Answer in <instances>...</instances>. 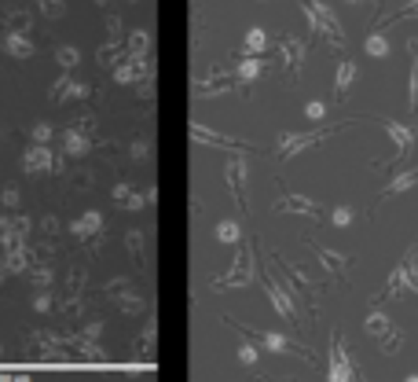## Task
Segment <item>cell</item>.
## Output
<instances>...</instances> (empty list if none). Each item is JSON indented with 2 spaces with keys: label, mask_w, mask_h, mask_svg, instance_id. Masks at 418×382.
<instances>
[{
  "label": "cell",
  "mask_w": 418,
  "mask_h": 382,
  "mask_svg": "<svg viewBox=\"0 0 418 382\" xmlns=\"http://www.w3.org/2000/svg\"><path fill=\"white\" fill-rule=\"evenodd\" d=\"M396 19H418V0H415V4H408V8H403Z\"/></svg>",
  "instance_id": "30bf717a"
},
{
  "label": "cell",
  "mask_w": 418,
  "mask_h": 382,
  "mask_svg": "<svg viewBox=\"0 0 418 382\" xmlns=\"http://www.w3.org/2000/svg\"><path fill=\"white\" fill-rule=\"evenodd\" d=\"M323 110H326L323 103H308V118H323Z\"/></svg>",
  "instance_id": "8fae6325"
},
{
  "label": "cell",
  "mask_w": 418,
  "mask_h": 382,
  "mask_svg": "<svg viewBox=\"0 0 418 382\" xmlns=\"http://www.w3.org/2000/svg\"><path fill=\"white\" fill-rule=\"evenodd\" d=\"M403 382H418V375H408V379H403Z\"/></svg>",
  "instance_id": "7c38bea8"
},
{
  "label": "cell",
  "mask_w": 418,
  "mask_h": 382,
  "mask_svg": "<svg viewBox=\"0 0 418 382\" xmlns=\"http://www.w3.org/2000/svg\"><path fill=\"white\" fill-rule=\"evenodd\" d=\"M349 4H360V0H349Z\"/></svg>",
  "instance_id": "4fadbf2b"
},
{
  "label": "cell",
  "mask_w": 418,
  "mask_h": 382,
  "mask_svg": "<svg viewBox=\"0 0 418 382\" xmlns=\"http://www.w3.org/2000/svg\"><path fill=\"white\" fill-rule=\"evenodd\" d=\"M415 184H418V165H415V169H408V173H400V176H393V181L382 188V199L400 195V191H408V188H415Z\"/></svg>",
  "instance_id": "277c9868"
},
{
  "label": "cell",
  "mask_w": 418,
  "mask_h": 382,
  "mask_svg": "<svg viewBox=\"0 0 418 382\" xmlns=\"http://www.w3.org/2000/svg\"><path fill=\"white\" fill-rule=\"evenodd\" d=\"M352 78H356V63L345 59L342 67H337V81H334V88H337V92H345V88L352 85Z\"/></svg>",
  "instance_id": "8992f818"
},
{
  "label": "cell",
  "mask_w": 418,
  "mask_h": 382,
  "mask_svg": "<svg viewBox=\"0 0 418 382\" xmlns=\"http://www.w3.org/2000/svg\"><path fill=\"white\" fill-rule=\"evenodd\" d=\"M331 221H334L337 228H345V224L352 221V210H349V206H337V210L331 213Z\"/></svg>",
  "instance_id": "9c48e42d"
},
{
  "label": "cell",
  "mask_w": 418,
  "mask_h": 382,
  "mask_svg": "<svg viewBox=\"0 0 418 382\" xmlns=\"http://www.w3.org/2000/svg\"><path fill=\"white\" fill-rule=\"evenodd\" d=\"M356 382H367V379H356Z\"/></svg>",
  "instance_id": "5bb4252c"
},
{
  "label": "cell",
  "mask_w": 418,
  "mask_h": 382,
  "mask_svg": "<svg viewBox=\"0 0 418 382\" xmlns=\"http://www.w3.org/2000/svg\"><path fill=\"white\" fill-rule=\"evenodd\" d=\"M367 56H374V59H385V56H389L385 33H371V37H367Z\"/></svg>",
  "instance_id": "52a82bcc"
},
{
  "label": "cell",
  "mask_w": 418,
  "mask_h": 382,
  "mask_svg": "<svg viewBox=\"0 0 418 382\" xmlns=\"http://www.w3.org/2000/svg\"><path fill=\"white\" fill-rule=\"evenodd\" d=\"M382 129L389 133V140L396 144V155H408V151L415 147V125H400V122H393V118H374Z\"/></svg>",
  "instance_id": "7a4b0ae2"
},
{
  "label": "cell",
  "mask_w": 418,
  "mask_h": 382,
  "mask_svg": "<svg viewBox=\"0 0 418 382\" xmlns=\"http://www.w3.org/2000/svg\"><path fill=\"white\" fill-rule=\"evenodd\" d=\"M385 327H389V320H385L382 313H371L367 316V331H371V335H385Z\"/></svg>",
  "instance_id": "ba28073f"
},
{
  "label": "cell",
  "mask_w": 418,
  "mask_h": 382,
  "mask_svg": "<svg viewBox=\"0 0 418 382\" xmlns=\"http://www.w3.org/2000/svg\"><path fill=\"white\" fill-rule=\"evenodd\" d=\"M331 382H352V364H349L342 346H337L334 356H331Z\"/></svg>",
  "instance_id": "3957f363"
},
{
  "label": "cell",
  "mask_w": 418,
  "mask_h": 382,
  "mask_svg": "<svg viewBox=\"0 0 418 382\" xmlns=\"http://www.w3.org/2000/svg\"><path fill=\"white\" fill-rule=\"evenodd\" d=\"M418 243L415 247H408V254L400 258V265L393 269V276H389V283H385V290H382V298H396L400 290H415L418 294Z\"/></svg>",
  "instance_id": "6da1fadb"
},
{
  "label": "cell",
  "mask_w": 418,
  "mask_h": 382,
  "mask_svg": "<svg viewBox=\"0 0 418 382\" xmlns=\"http://www.w3.org/2000/svg\"><path fill=\"white\" fill-rule=\"evenodd\" d=\"M408 48H411V56H415V63H411V88H408V92H411V114L418 118V41H411Z\"/></svg>",
  "instance_id": "5b68a950"
}]
</instances>
